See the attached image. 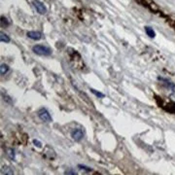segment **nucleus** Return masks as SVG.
<instances>
[{
	"instance_id": "nucleus-16",
	"label": "nucleus",
	"mask_w": 175,
	"mask_h": 175,
	"mask_svg": "<svg viewBox=\"0 0 175 175\" xmlns=\"http://www.w3.org/2000/svg\"><path fill=\"white\" fill-rule=\"evenodd\" d=\"M33 144L36 146V147H38V148H41L42 147V143H41L40 141H38L37 139H34L33 140Z\"/></svg>"
},
{
	"instance_id": "nucleus-10",
	"label": "nucleus",
	"mask_w": 175,
	"mask_h": 175,
	"mask_svg": "<svg viewBox=\"0 0 175 175\" xmlns=\"http://www.w3.org/2000/svg\"><path fill=\"white\" fill-rule=\"evenodd\" d=\"M159 79H160V80H161V81H164V82H165V83H166V84H165V86H166V87L168 88V89H170V90H174V89H175V85L173 84V83L172 82H170L169 80H167V79H164V78H159Z\"/></svg>"
},
{
	"instance_id": "nucleus-4",
	"label": "nucleus",
	"mask_w": 175,
	"mask_h": 175,
	"mask_svg": "<svg viewBox=\"0 0 175 175\" xmlns=\"http://www.w3.org/2000/svg\"><path fill=\"white\" fill-rule=\"evenodd\" d=\"M33 6H34L35 10L39 13V14H41V15L46 14L47 8H46V6L40 1V0H34V1H33Z\"/></svg>"
},
{
	"instance_id": "nucleus-12",
	"label": "nucleus",
	"mask_w": 175,
	"mask_h": 175,
	"mask_svg": "<svg viewBox=\"0 0 175 175\" xmlns=\"http://www.w3.org/2000/svg\"><path fill=\"white\" fill-rule=\"evenodd\" d=\"M7 155H8V157L11 159V160H14V159H15V150H14V149H8V150H7Z\"/></svg>"
},
{
	"instance_id": "nucleus-9",
	"label": "nucleus",
	"mask_w": 175,
	"mask_h": 175,
	"mask_svg": "<svg viewBox=\"0 0 175 175\" xmlns=\"http://www.w3.org/2000/svg\"><path fill=\"white\" fill-rule=\"evenodd\" d=\"M145 31H146V34H147L149 37H151V38H155V36H156V32H155L154 29H153L152 27H150V26H146V27H145Z\"/></svg>"
},
{
	"instance_id": "nucleus-6",
	"label": "nucleus",
	"mask_w": 175,
	"mask_h": 175,
	"mask_svg": "<svg viewBox=\"0 0 175 175\" xmlns=\"http://www.w3.org/2000/svg\"><path fill=\"white\" fill-rule=\"evenodd\" d=\"M0 41L3 43H9L11 41V39L8 34H6L5 32L1 31V32H0Z\"/></svg>"
},
{
	"instance_id": "nucleus-17",
	"label": "nucleus",
	"mask_w": 175,
	"mask_h": 175,
	"mask_svg": "<svg viewBox=\"0 0 175 175\" xmlns=\"http://www.w3.org/2000/svg\"><path fill=\"white\" fill-rule=\"evenodd\" d=\"M65 173H66V174H76V172H74V171H72V170H70V171H66Z\"/></svg>"
},
{
	"instance_id": "nucleus-5",
	"label": "nucleus",
	"mask_w": 175,
	"mask_h": 175,
	"mask_svg": "<svg viewBox=\"0 0 175 175\" xmlns=\"http://www.w3.org/2000/svg\"><path fill=\"white\" fill-rule=\"evenodd\" d=\"M26 35H27V37H28V38H30V39L35 40V41L40 40L41 38L43 37L42 33L39 32V31H28Z\"/></svg>"
},
{
	"instance_id": "nucleus-13",
	"label": "nucleus",
	"mask_w": 175,
	"mask_h": 175,
	"mask_svg": "<svg viewBox=\"0 0 175 175\" xmlns=\"http://www.w3.org/2000/svg\"><path fill=\"white\" fill-rule=\"evenodd\" d=\"M91 93H93L94 94H95V95H96V96L97 97H104L105 96V95L102 94V93H99V91H96V90H94V89H91Z\"/></svg>"
},
{
	"instance_id": "nucleus-2",
	"label": "nucleus",
	"mask_w": 175,
	"mask_h": 175,
	"mask_svg": "<svg viewBox=\"0 0 175 175\" xmlns=\"http://www.w3.org/2000/svg\"><path fill=\"white\" fill-rule=\"evenodd\" d=\"M38 117L45 123H51L53 121L52 116L50 115V112L45 107H42L41 109L38 110Z\"/></svg>"
},
{
	"instance_id": "nucleus-11",
	"label": "nucleus",
	"mask_w": 175,
	"mask_h": 175,
	"mask_svg": "<svg viewBox=\"0 0 175 175\" xmlns=\"http://www.w3.org/2000/svg\"><path fill=\"white\" fill-rule=\"evenodd\" d=\"M8 71H9V66L7 64H5V63H2L0 65V73H1V75H5Z\"/></svg>"
},
{
	"instance_id": "nucleus-3",
	"label": "nucleus",
	"mask_w": 175,
	"mask_h": 175,
	"mask_svg": "<svg viewBox=\"0 0 175 175\" xmlns=\"http://www.w3.org/2000/svg\"><path fill=\"white\" fill-rule=\"evenodd\" d=\"M71 136L75 141H81L85 136V131L82 129H74L71 132Z\"/></svg>"
},
{
	"instance_id": "nucleus-14",
	"label": "nucleus",
	"mask_w": 175,
	"mask_h": 175,
	"mask_svg": "<svg viewBox=\"0 0 175 175\" xmlns=\"http://www.w3.org/2000/svg\"><path fill=\"white\" fill-rule=\"evenodd\" d=\"M2 96H3V98H4V101H5V102H7V103H9V104H12V103H13L11 97L9 96V95H6L4 93H3V94H2Z\"/></svg>"
},
{
	"instance_id": "nucleus-8",
	"label": "nucleus",
	"mask_w": 175,
	"mask_h": 175,
	"mask_svg": "<svg viewBox=\"0 0 175 175\" xmlns=\"http://www.w3.org/2000/svg\"><path fill=\"white\" fill-rule=\"evenodd\" d=\"M0 24H1L2 27H8L10 25V21L7 18H5L4 16H2L1 19H0Z\"/></svg>"
},
{
	"instance_id": "nucleus-1",
	"label": "nucleus",
	"mask_w": 175,
	"mask_h": 175,
	"mask_svg": "<svg viewBox=\"0 0 175 175\" xmlns=\"http://www.w3.org/2000/svg\"><path fill=\"white\" fill-rule=\"evenodd\" d=\"M32 51L33 53H35L36 55L38 56H51L53 53V51L51 48L47 47V46H44V45H34L32 48Z\"/></svg>"
},
{
	"instance_id": "nucleus-7",
	"label": "nucleus",
	"mask_w": 175,
	"mask_h": 175,
	"mask_svg": "<svg viewBox=\"0 0 175 175\" xmlns=\"http://www.w3.org/2000/svg\"><path fill=\"white\" fill-rule=\"evenodd\" d=\"M1 173L5 174V175H12L14 174V171L12 170V168L10 166H7V165H4L1 169Z\"/></svg>"
},
{
	"instance_id": "nucleus-15",
	"label": "nucleus",
	"mask_w": 175,
	"mask_h": 175,
	"mask_svg": "<svg viewBox=\"0 0 175 175\" xmlns=\"http://www.w3.org/2000/svg\"><path fill=\"white\" fill-rule=\"evenodd\" d=\"M78 167L80 168V169L84 170V171H88V172H91V171H93V169H91V167H89V166H85V165H83V164H79V165H78Z\"/></svg>"
}]
</instances>
